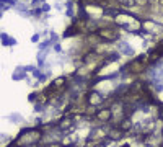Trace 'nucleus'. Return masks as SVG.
<instances>
[{"label":"nucleus","mask_w":163,"mask_h":147,"mask_svg":"<svg viewBox=\"0 0 163 147\" xmlns=\"http://www.w3.org/2000/svg\"><path fill=\"white\" fill-rule=\"evenodd\" d=\"M98 34L105 39V43H108V41H114L119 38V30L117 28H101V30H98Z\"/></svg>","instance_id":"f257e3e1"}]
</instances>
